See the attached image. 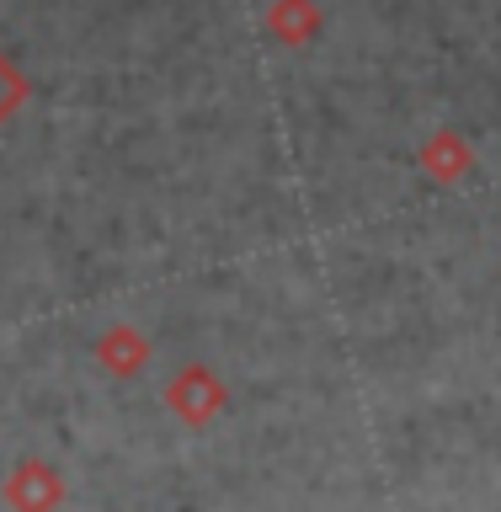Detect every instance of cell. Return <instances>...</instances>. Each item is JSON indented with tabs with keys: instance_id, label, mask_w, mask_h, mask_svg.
Wrapping results in <instances>:
<instances>
[{
	"instance_id": "obj_1",
	"label": "cell",
	"mask_w": 501,
	"mask_h": 512,
	"mask_svg": "<svg viewBox=\"0 0 501 512\" xmlns=\"http://www.w3.org/2000/svg\"><path fill=\"white\" fill-rule=\"evenodd\" d=\"M16 102H22V80H16V70H11L6 59H0V118H6Z\"/></svg>"
}]
</instances>
